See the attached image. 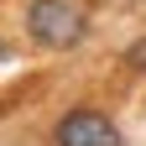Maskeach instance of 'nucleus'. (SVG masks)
Wrapping results in <instances>:
<instances>
[{"mask_svg": "<svg viewBox=\"0 0 146 146\" xmlns=\"http://www.w3.org/2000/svg\"><path fill=\"white\" fill-rule=\"evenodd\" d=\"M26 31H31L36 47L68 52V47L84 42L89 21H84V11L73 5V0H31V5H26Z\"/></svg>", "mask_w": 146, "mask_h": 146, "instance_id": "f257e3e1", "label": "nucleus"}, {"mask_svg": "<svg viewBox=\"0 0 146 146\" xmlns=\"http://www.w3.org/2000/svg\"><path fill=\"white\" fill-rule=\"evenodd\" d=\"M52 146H125V136L99 110H68V115L52 125Z\"/></svg>", "mask_w": 146, "mask_h": 146, "instance_id": "f03ea898", "label": "nucleus"}, {"mask_svg": "<svg viewBox=\"0 0 146 146\" xmlns=\"http://www.w3.org/2000/svg\"><path fill=\"white\" fill-rule=\"evenodd\" d=\"M125 63H131V68H136V73H146V42H136V47H131V52H125Z\"/></svg>", "mask_w": 146, "mask_h": 146, "instance_id": "7ed1b4c3", "label": "nucleus"}, {"mask_svg": "<svg viewBox=\"0 0 146 146\" xmlns=\"http://www.w3.org/2000/svg\"><path fill=\"white\" fill-rule=\"evenodd\" d=\"M11 63V47H5V36H0V68H5Z\"/></svg>", "mask_w": 146, "mask_h": 146, "instance_id": "20e7f679", "label": "nucleus"}]
</instances>
